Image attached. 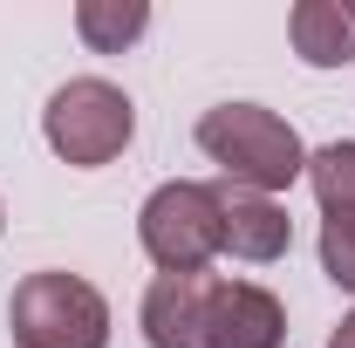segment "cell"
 <instances>
[{
    "instance_id": "1",
    "label": "cell",
    "mask_w": 355,
    "mask_h": 348,
    "mask_svg": "<svg viewBox=\"0 0 355 348\" xmlns=\"http://www.w3.org/2000/svg\"><path fill=\"white\" fill-rule=\"evenodd\" d=\"M198 150L225 171V184L260 191V198L287 191L294 177H308V143L266 103H219V110H205L198 116Z\"/></svg>"
},
{
    "instance_id": "2",
    "label": "cell",
    "mask_w": 355,
    "mask_h": 348,
    "mask_svg": "<svg viewBox=\"0 0 355 348\" xmlns=\"http://www.w3.org/2000/svg\"><path fill=\"white\" fill-rule=\"evenodd\" d=\"M137 246L150 253L157 273H205L225 253V198L219 184L198 177H171L144 198L137 212Z\"/></svg>"
},
{
    "instance_id": "3",
    "label": "cell",
    "mask_w": 355,
    "mask_h": 348,
    "mask_svg": "<svg viewBox=\"0 0 355 348\" xmlns=\"http://www.w3.org/2000/svg\"><path fill=\"white\" fill-rule=\"evenodd\" d=\"M42 137H48V150H55L62 164H76V171H103V164H116V157L130 150L137 103L110 82V76H76V82H62L55 96H48Z\"/></svg>"
},
{
    "instance_id": "4",
    "label": "cell",
    "mask_w": 355,
    "mask_h": 348,
    "mask_svg": "<svg viewBox=\"0 0 355 348\" xmlns=\"http://www.w3.org/2000/svg\"><path fill=\"white\" fill-rule=\"evenodd\" d=\"M7 328H14V348H110V301L83 273L42 266L14 287Z\"/></svg>"
},
{
    "instance_id": "5",
    "label": "cell",
    "mask_w": 355,
    "mask_h": 348,
    "mask_svg": "<svg viewBox=\"0 0 355 348\" xmlns=\"http://www.w3.org/2000/svg\"><path fill=\"white\" fill-rule=\"evenodd\" d=\"M212 301H219V273H157L144 287V342L150 348H205L212 335Z\"/></svg>"
},
{
    "instance_id": "6",
    "label": "cell",
    "mask_w": 355,
    "mask_h": 348,
    "mask_svg": "<svg viewBox=\"0 0 355 348\" xmlns=\"http://www.w3.org/2000/svg\"><path fill=\"white\" fill-rule=\"evenodd\" d=\"M280 342H287V307H280V294L260 287V280H219L205 348H280Z\"/></svg>"
},
{
    "instance_id": "7",
    "label": "cell",
    "mask_w": 355,
    "mask_h": 348,
    "mask_svg": "<svg viewBox=\"0 0 355 348\" xmlns=\"http://www.w3.org/2000/svg\"><path fill=\"white\" fill-rule=\"evenodd\" d=\"M225 198V253L246 266H273L287 260V246H294V218L287 205H273L260 191H239V184H219Z\"/></svg>"
},
{
    "instance_id": "8",
    "label": "cell",
    "mask_w": 355,
    "mask_h": 348,
    "mask_svg": "<svg viewBox=\"0 0 355 348\" xmlns=\"http://www.w3.org/2000/svg\"><path fill=\"white\" fill-rule=\"evenodd\" d=\"M287 42H294V55L308 69H349L355 62V7H342V0H294Z\"/></svg>"
},
{
    "instance_id": "9",
    "label": "cell",
    "mask_w": 355,
    "mask_h": 348,
    "mask_svg": "<svg viewBox=\"0 0 355 348\" xmlns=\"http://www.w3.org/2000/svg\"><path fill=\"white\" fill-rule=\"evenodd\" d=\"M144 28H150V7L144 0H83L76 7V35L96 55H123L130 42H144Z\"/></svg>"
},
{
    "instance_id": "10",
    "label": "cell",
    "mask_w": 355,
    "mask_h": 348,
    "mask_svg": "<svg viewBox=\"0 0 355 348\" xmlns=\"http://www.w3.org/2000/svg\"><path fill=\"white\" fill-rule=\"evenodd\" d=\"M308 191L321 205V218H355V143L349 137L308 150Z\"/></svg>"
},
{
    "instance_id": "11",
    "label": "cell",
    "mask_w": 355,
    "mask_h": 348,
    "mask_svg": "<svg viewBox=\"0 0 355 348\" xmlns=\"http://www.w3.org/2000/svg\"><path fill=\"white\" fill-rule=\"evenodd\" d=\"M321 273L355 294V218H321Z\"/></svg>"
},
{
    "instance_id": "12",
    "label": "cell",
    "mask_w": 355,
    "mask_h": 348,
    "mask_svg": "<svg viewBox=\"0 0 355 348\" xmlns=\"http://www.w3.org/2000/svg\"><path fill=\"white\" fill-rule=\"evenodd\" d=\"M328 348H355V314H342V328L328 335Z\"/></svg>"
},
{
    "instance_id": "13",
    "label": "cell",
    "mask_w": 355,
    "mask_h": 348,
    "mask_svg": "<svg viewBox=\"0 0 355 348\" xmlns=\"http://www.w3.org/2000/svg\"><path fill=\"white\" fill-rule=\"evenodd\" d=\"M0 225H7V212H0Z\"/></svg>"
}]
</instances>
